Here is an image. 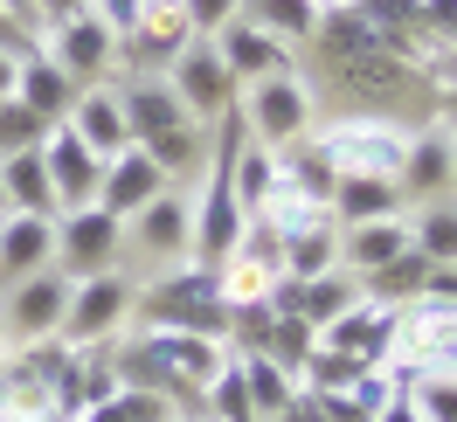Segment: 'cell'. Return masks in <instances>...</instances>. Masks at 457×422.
Instances as JSON below:
<instances>
[{
    "label": "cell",
    "mask_w": 457,
    "mask_h": 422,
    "mask_svg": "<svg viewBox=\"0 0 457 422\" xmlns=\"http://www.w3.org/2000/svg\"><path fill=\"white\" fill-rule=\"evenodd\" d=\"M112 90H118V112H125L132 145H139L145 160L180 187V180L208 160V139H201L195 118L180 112V97L167 90V77H125V84H112Z\"/></svg>",
    "instance_id": "1"
},
{
    "label": "cell",
    "mask_w": 457,
    "mask_h": 422,
    "mask_svg": "<svg viewBox=\"0 0 457 422\" xmlns=\"http://www.w3.org/2000/svg\"><path fill=\"white\" fill-rule=\"evenodd\" d=\"M228 360V346L215 339H195V333H132L125 346L112 353V374L118 388H153L167 401H201V388L215 381V367Z\"/></svg>",
    "instance_id": "2"
},
{
    "label": "cell",
    "mask_w": 457,
    "mask_h": 422,
    "mask_svg": "<svg viewBox=\"0 0 457 422\" xmlns=\"http://www.w3.org/2000/svg\"><path fill=\"white\" fill-rule=\"evenodd\" d=\"M132 319H139V333H195V339L222 346V333H228L222 277L201 270V263H173L153 284H139V311Z\"/></svg>",
    "instance_id": "3"
},
{
    "label": "cell",
    "mask_w": 457,
    "mask_h": 422,
    "mask_svg": "<svg viewBox=\"0 0 457 422\" xmlns=\"http://www.w3.org/2000/svg\"><path fill=\"white\" fill-rule=\"evenodd\" d=\"M409 132L416 125H395V118H381V112H346L326 132H312V145L326 153V167L340 173V180H395L402 153H409Z\"/></svg>",
    "instance_id": "4"
},
{
    "label": "cell",
    "mask_w": 457,
    "mask_h": 422,
    "mask_svg": "<svg viewBox=\"0 0 457 422\" xmlns=\"http://www.w3.org/2000/svg\"><path fill=\"white\" fill-rule=\"evenodd\" d=\"M132 311H139V284L125 277V270H97V277H70V305H62V333L77 353L90 346H118V333L132 326Z\"/></svg>",
    "instance_id": "5"
},
{
    "label": "cell",
    "mask_w": 457,
    "mask_h": 422,
    "mask_svg": "<svg viewBox=\"0 0 457 422\" xmlns=\"http://www.w3.org/2000/svg\"><path fill=\"white\" fill-rule=\"evenodd\" d=\"M236 118H243V132L257 145H270V153H285V145L312 139V90H305V77L291 70V77H263V84H243V104H236Z\"/></svg>",
    "instance_id": "6"
},
{
    "label": "cell",
    "mask_w": 457,
    "mask_h": 422,
    "mask_svg": "<svg viewBox=\"0 0 457 422\" xmlns=\"http://www.w3.org/2000/svg\"><path fill=\"white\" fill-rule=\"evenodd\" d=\"M167 90L180 97V112L195 118V125H222V118L243 104V84L228 77V62L215 56V42H208V35H195V42L173 56Z\"/></svg>",
    "instance_id": "7"
},
{
    "label": "cell",
    "mask_w": 457,
    "mask_h": 422,
    "mask_svg": "<svg viewBox=\"0 0 457 422\" xmlns=\"http://www.w3.org/2000/svg\"><path fill=\"white\" fill-rule=\"evenodd\" d=\"M62 305H70V277L49 263V270H35V277L0 291V333L14 346H35V339L62 333Z\"/></svg>",
    "instance_id": "8"
},
{
    "label": "cell",
    "mask_w": 457,
    "mask_h": 422,
    "mask_svg": "<svg viewBox=\"0 0 457 422\" xmlns=\"http://www.w3.org/2000/svg\"><path fill=\"white\" fill-rule=\"evenodd\" d=\"M118 250H125V222H112L104 208H70V215H56V270L62 277L118 270Z\"/></svg>",
    "instance_id": "9"
},
{
    "label": "cell",
    "mask_w": 457,
    "mask_h": 422,
    "mask_svg": "<svg viewBox=\"0 0 457 422\" xmlns=\"http://www.w3.org/2000/svg\"><path fill=\"white\" fill-rule=\"evenodd\" d=\"M42 56L56 62L77 90H90V84H104L118 70V35L104 29L97 14H77V21H62V29L42 35Z\"/></svg>",
    "instance_id": "10"
},
{
    "label": "cell",
    "mask_w": 457,
    "mask_h": 422,
    "mask_svg": "<svg viewBox=\"0 0 457 422\" xmlns=\"http://www.w3.org/2000/svg\"><path fill=\"white\" fill-rule=\"evenodd\" d=\"M42 167H49V187H56V215H70V208H97L104 160H97L70 125H49V139H42Z\"/></svg>",
    "instance_id": "11"
},
{
    "label": "cell",
    "mask_w": 457,
    "mask_h": 422,
    "mask_svg": "<svg viewBox=\"0 0 457 422\" xmlns=\"http://www.w3.org/2000/svg\"><path fill=\"white\" fill-rule=\"evenodd\" d=\"M187 42H195L187 14H180L173 0H153V7H145V21H139L132 35H125V42H118V62H125L132 77H167V70H173V56H180Z\"/></svg>",
    "instance_id": "12"
},
{
    "label": "cell",
    "mask_w": 457,
    "mask_h": 422,
    "mask_svg": "<svg viewBox=\"0 0 457 422\" xmlns=\"http://www.w3.org/2000/svg\"><path fill=\"white\" fill-rule=\"evenodd\" d=\"M187 236H195V194L187 187H167L160 201H145L139 215L125 222V243L132 250H145L153 263H187Z\"/></svg>",
    "instance_id": "13"
},
{
    "label": "cell",
    "mask_w": 457,
    "mask_h": 422,
    "mask_svg": "<svg viewBox=\"0 0 457 422\" xmlns=\"http://www.w3.org/2000/svg\"><path fill=\"white\" fill-rule=\"evenodd\" d=\"M208 42H215V56L228 62L236 84H263V77H291V70H298V49H285L278 35H263L257 21H243V14H236L228 29H215Z\"/></svg>",
    "instance_id": "14"
},
{
    "label": "cell",
    "mask_w": 457,
    "mask_h": 422,
    "mask_svg": "<svg viewBox=\"0 0 457 422\" xmlns=\"http://www.w3.org/2000/svg\"><path fill=\"white\" fill-rule=\"evenodd\" d=\"M167 187H173L167 173L153 167V160H145L139 145H125L118 160H104V180H97V208H104L112 222H132V215H139L145 201H160Z\"/></svg>",
    "instance_id": "15"
},
{
    "label": "cell",
    "mask_w": 457,
    "mask_h": 422,
    "mask_svg": "<svg viewBox=\"0 0 457 422\" xmlns=\"http://www.w3.org/2000/svg\"><path fill=\"white\" fill-rule=\"evenodd\" d=\"M395 187H402V201H444V194H457V187H451V132H444V125H416V132H409V153H402Z\"/></svg>",
    "instance_id": "16"
},
{
    "label": "cell",
    "mask_w": 457,
    "mask_h": 422,
    "mask_svg": "<svg viewBox=\"0 0 457 422\" xmlns=\"http://www.w3.org/2000/svg\"><path fill=\"white\" fill-rule=\"evenodd\" d=\"M56 263V215H0V291Z\"/></svg>",
    "instance_id": "17"
},
{
    "label": "cell",
    "mask_w": 457,
    "mask_h": 422,
    "mask_svg": "<svg viewBox=\"0 0 457 422\" xmlns=\"http://www.w3.org/2000/svg\"><path fill=\"white\" fill-rule=\"evenodd\" d=\"M14 360L29 367V374H35V381H42L49 394H56L62 422H77V416H84V353H77L70 339L49 333V339H35V346H21Z\"/></svg>",
    "instance_id": "18"
},
{
    "label": "cell",
    "mask_w": 457,
    "mask_h": 422,
    "mask_svg": "<svg viewBox=\"0 0 457 422\" xmlns=\"http://www.w3.org/2000/svg\"><path fill=\"white\" fill-rule=\"evenodd\" d=\"M77 139L97 153V160H118L125 145H132V132H125V112H118V90L112 84H90L77 90V104H70V118H62Z\"/></svg>",
    "instance_id": "19"
},
{
    "label": "cell",
    "mask_w": 457,
    "mask_h": 422,
    "mask_svg": "<svg viewBox=\"0 0 457 422\" xmlns=\"http://www.w3.org/2000/svg\"><path fill=\"white\" fill-rule=\"evenodd\" d=\"M402 250H409V215L340 228V270H346V277H374V270H381V263H395Z\"/></svg>",
    "instance_id": "20"
},
{
    "label": "cell",
    "mask_w": 457,
    "mask_h": 422,
    "mask_svg": "<svg viewBox=\"0 0 457 422\" xmlns=\"http://www.w3.org/2000/svg\"><path fill=\"white\" fill-rule=\"evenodd\" d=\"M278 270H285V277H298V284L340 270V228H333V215H319V222L278 236Z\"/></svg>",
    "instance_id": "21"
},
{
    "label": "cell",
    "mask_w": 457,
    "mask_h": 422,
    "mask_svg": "<svg viewBox=\"0 0 457 422\" xmlns=\"http://www.w3.org/2000/svg\"><path fill=\"white\" fill-rule=\"evenodd\" d=\"M340 70V84L361 97V104H395L402 90L416 84V62H402V56H388V49H368V56H346V62H333Z\"/></svg>",
    "instance_id": "22"
},
{
    "label": "cell",
    "mask_w": 457,
    "mask_h": 422,
    "mask_svg": "<svg viewBox=\"0 0 457 422\" xmlns=\"http://www.w3.org/2000/svg\"><path fill=\"white\" fill-rule=\"evenodd\" d=\"M14 104H29L42 125H62L70 104H77V84H70L56 62L35 49V56H21V70H14Z\"/></svg>",
    "instance_id": "23"
},
{
    "label": "cell",
    "mask_w": 457,
    "mask_h": 422,
    "mask_svg": "<svg viewBox=\"0 0 457 422\" xmlns=\"http://www.w3.org/2000/svg\"><path fill=\"white\" fill-rule=\"evenodd\" d=\"M326 215H333V228H361V222L409 215V201H402L395 180H340V187H333V201H326Z\"/></svg>",
    "instance_id": "24"
},
{
    "label": "cell",
    "mask_w": 457,
    "mask_h": 422,
    "mask_svg": "<svg viewBox=\"0 0 457 422\" xmlns=\"http://www.w3.org/2000/svg\"><path fill=\"white\" fill-rule=\"evenodd\" d=\"M0 201H7V215H56V187H49V167H42V145L0 160Z\"/></svg>",
    "instance_id": "25"
},
{
    "label": "cell",
    "mask_w": 457,
    "mask_h": 422,
    "mask_svg": "<svg viewBox=\"0 0 457 422\" xmlns=\"http://www.w3.org/2000/svg\"><path fill=\"white\" fill-rule=\"evenodd\" d=\"M409 250L423 256L429 270H457V194L423 201V208L409 215Z\"/></svg>",
    "instance_id": "26"
},
{
    "label": "cell",
    "mask_w": 457,
    "mask_h": 422,
    "mask_svg": "<svg viewBox=\"0 0 457 422\" xmlns=\"http://www.w3.org/2000/svg\"><path fill=\"white\" fill-rule=\"evenodd\" d=\"M0 422H62L56 394L42 388L21 360H0Z\"/></svg>",
    "instance_id": "27"
},
{
    "label": "cell",
    "mask_w": 457,
    "mask_h": 422,
    "mask_svg": "<svg viewBox=\"0 0 457 422\" xmlns=\"http://www.w3.org/2000/svg\"><path fill=\"white\" fill-rule=\"evenodd\" d=\"M361 305V277H346V270H326V277L298 284V305H291V319H305L312 333H326L340 311Z\"/></svg>",
    "instance_id": "28"
},
{
    "label": "cell",
    "mask_w": 457,
    "mask_h": 422,
    "mask_svg": "<svg viewBox=\"0 0 457 422\" xmlns=\"http://www.w3.org/2000/svg\"><path fill=\"white\" fill-rule=\"evenodd\" d=\"M243 21H257L263 35H278L285 49H312L319 7L312 0H243Z\"/></svg>",
    "instance_id": "29"
},
{
    "label": "cell",
    "mask_w": 457,
    "mask_h": 422,
    "mask_svg": "<svg viewBox=\"0 0 457 422\" xmlns=\"http://www.w3.org/2000/svg\"><path fill=\"white\" fill-rule=\"evenodd\" d=\"M228 187H236V201H243V215L257 222L263 208H270V194H278V153L250 139L243 153H236V173H228Z\"/></svg>",
    "instance_id": "30"
},
{
    "label": "cell",
    "mask_w": 457,
    "mask_h": 422,
    "mask_svg": "<svg viewBox=\"0 0 457 422\" xmlns=\"http://www.w3.org/2000/svg\"><path fill=\"white\" fill-rule=\"evenodd\" d=\"M423 291H429V263L416 250H402L395 263H381L374 277H361V298H374V305H409Z\"/></svg>",
    "instance_id": "31"
},
{
    "label": "cell",
    "mask_w": 457,
    "mask_h": 422,
    "mask_svg": "<svg viewBox=\"0 0 457 422\" xmlns=\"http://www.w3.org/2000/svg\"><path fill=\"white\" fill-rule=\"evenodd\" d=\"M319 353V333L305 326V319H291V311H278L270 319V333H263V360H278L291 374V381H305V367H312Z\"/></svg>",
    "instance_id": "32"
},
{
    "label": "cell",
    "mask_w": 457,
    "mask_h": 422,
    "mask_svg": "<svg viewBox=\"0 0 457 422\" xmlns=\"http://www.w3.org/2000/svg\"><path fill=\"white\" fill-rule=\"evenodd\" d=\"M236 367H243V388H250V409H257L263 422L285 409L291 394H298V381H291L278 360H263V353H236Z\"/></svg>",
    "instance_id": "33"
},
{
    "label": "cell",
    "mask_w": 457,
    "mask_h": 422,
    "mask_svg": "<svg viewBox=\"0 0 457 422\" xmlns=\"http://www.w3.org/2000/svg\"><path fill=\"white\" fill-rule=\"evenodd\" d=\"M201 401H208V422H263L257 409H250V388H243V367H236V353L215 367V381L201 388Z\"/></svg>",
    "instance_id": "34"
},
{
    "label": "cell",
    "mask_w": 457,
    "mask_h": 422,
    "mask_svg": "<svg viewBox=\"0 0 457 422\" xmlns=\"http://www.w3.org/2000/svg\"><path fill=\"white\" fill-rule=\"evenodd\" d=\"M409 401L423 422H457V374H409Z\"/></svg>",
    "instance_id": "35"
},
{
    "label": "cell",
    "mask_w": 457,
    "mask_h": 422,
    "mask_svg": "<svg viewBox=\"0 0 457 422\" xmlns=\"http://www.w3.org/2000/svg\"><path fill=\"white\" fill-rule=\"evenodd\" d=\"M42 139H49V125H42L29 104L7 97V104H0V160H7V153H35Z\"/></svg>",
    "instance_id": "36"
},
{
    "label": "cell",
    "mask_w": 457,
    "mask_h": 422,
    "mask_svg": "<svg viewBox=\"0 0 457 422\" xmlns=\"http://www.w3.org/2000/svg\"><path fill=\"white\" fill-rule=\"evenodd\" d=\"M118 416L125 422H180V401H167V394H153V388H118Z\"/></svg>",
    "instance_id": "37"
},
{
    "label": "cell",
    "mask_w": 457,
    "mask_h": 422,
    "mask_svg": "<svg viewBox=\"0 0 457 422\" xmlns=\"http://www.w3.org/2000/svg\"><path fill=\"white\" fill-rule=\"evenodd\" d=\"M180 14H187V29L195 35H215V29H228L236 14H243V0H173Z\"/></svg>",
    "instance_id": "38"
},
{
    "label": "cell",
    "mask_w": 457,
    "mask_h": 422,
    "mask_svg": "<svg viewBox=\"0 0 457 422\" xmlns=\"http://www.w3.org/2000/svg\"><path fill=\"white\" fill-rule=\"evenodd\" d=\"M145 7H153V0H90V14H97V21H104L118 42H125V35L145 21Z\"/></svg>",
    "instance_id": "39"
},
{
    "label": "cell",
    "mask_w": 457,
    "mask_h": 422,
    "mask_svg": "<svg viewBox=\"0 0 457 422\" xmlns=\"http://www.w3.org/2000/svg\"><path fill=\"white\" fill-rule=\"evenodd\" d=\"M0 14H7L14 29H29L35 42H42V0H0Z\"/></svg>",
    "instance_id": "40"
},
{
    "label": "cell",
    "mask_w": 457,
    "mask_h": 422,
    "mask_svg": "<svg viewBox=\"0 0 457 422\" xmlns=\"http://www.w3.org/2000/svg\"><path fill=\"white\" fill-rule=\"evenodd\" d=\"M270 422H326V409H319V394L298 388V394H291V401H285V409H278Z\"/></svg>",
    "instance_id": "41"
},
{
    "label": "cell",
    "mask_w": 457,
    "mask_h": 422,
    "mask_svg": "<svg viewBox=\"0 0 457 422\" xmlns=\"http://www.w3.org/2000/svg\"><path fill=\"white\" fill-rule=\"evenodd\" d=\"M374 422H423V416H416V401H409V381H402V388L374 409Z\"/></svg>",
    "instance_id": "42"
},
{
    "label": "cell",
    "mask_w": 457,
    "mask_h": 422,
    "mask_svg": "<svg viewBox=\"0 0 457 422\" xmlns=\"http://www.w3.org/2000/svg\"><path fill=\"white\" fill-rule=\"evenodd\" d=\"M436 90H444V97H457V42H436Z\"/></svg>",
    "instance_id": "43"
},
{
    "label": "cell",
    "mask_w": 457,
    "mask_h": 422,
    "mask_svg": "<svg viewBox=\"0 0 457 422\" xmlns=\"http://www.w3.org/2000/svg\"><path fill=\"white\" fill-rule=\"evenodd\" d=\"M77 14H90V0H42V35L62 29V21H77Z\"/></svg>",
    "instance_id": "44"
},
{
    "label": "cell",
    "mask_w": 457,
    "mask_h": 422,
    "mask_svg": "<svg viewBox=\"0 0 457 422\" xmlns=\"http://www.w3.org/2000/svg\"><path fill=\"white\" fill-rule=\"evenodd\" d=\"M14 70H21V56H7V49H0V104L14 97Z\"/></svg>",
    "instance_id": "45"
},
{
    "label": "cell",
    "mask_w": 457,
    "mask_h": 422,
    "mask_svg": "<svg viewBox=\"0 0 457 422\" xmlns=\"http://www.w3.org/2000/svg\"><path fill=\"white\" fill-rule=\"evenodd\" d=\"M77 422H125V416H118V401H97V409H84Z\"/></svg>",
    "instance_id": "46"
},
{
    "label": "cell",
    "mask_w": 457,
    "mask_h": 422,
    "mask_svg": "<svg viewBox=\"0 0 457 422\" xmlns=\"http://www.w3.org/2000/svg\"><path fill=\"white\" fill-rule=\"evenodd\" d=\"M451 187H457V139H451Z\"/></svg>",
    "instance_id": "47"
},
{
    "label": "cell",
    "mask_w": 457,
    "mask_h": 422,
    "mask_svg": "<svg viewBox=\"0 0 457 422\" xmlns=\"http://www.w3.org/2000/svg\"><path fill=\"white\" fill-rule=\"evenodd\" d=\"M0 360H7V333H0Z\"/></svg>",
    "instance_id": "48"
},
{
    "label": "cell",
    "mask_w": 457,
    "mask_h": 422,
    "mask_svg": "<svg viewBox=\"0 0 457 422\" xmlns=\"http://www.w3.org/2000/svg\"><path fill=\"white\" fill-rule=\"evenodd\" d=\"M0 215H7V201H0Z\"/></svg>",
    "instance_id": "49"
}]
</instances>
